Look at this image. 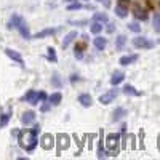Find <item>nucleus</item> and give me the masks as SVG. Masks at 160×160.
Wrapping results in <instances>:
<instances>
[{
  "label": "nucleus",
  "mask_w": 160,
  "mask_h": 160,
  "mask_svg": "<svg viewBox=\"0 0 160 160\" xmlns=\"http://www.w3.org/2000/svg\"><path fill=\"white\" fill-rule=\"evenodd\" d=\"M39 131H40V126H34L31 131H26V135L19 139L21 146L26 150H32L37 146V135H39Z\"/></svg>",
  "instance_id": "1"
},
{
  "label": "nucleus",
  "mask_w": 160,
  "mask_h": 160,
  "mask_svg": "<svg viewBox=\"0 0 160 160\" xmlns=\"http://www.w3.org/2000/svg\"><path fill=\"white\" fill-rule=\"evenodd\" d=\"M8 27H15V29H18L21 32V35L24 37V39H31V32H29V27H27V24L24 22V19H22L21 16L18 15H13V18L10 19V24H8Z\"/></svg>",
  "instance_id": "2"
},
{
  "label": "nucleus",
  "mask_w": 160,
  "mask_h": 160,
  "mask_svg": "<svg viewBox=\"0 0 160 160\" xmlns=\"http://www.w3.org/2000/svg\"><path fill=\"white\" fill-rule=\"evenodd\" d=\"M22 99L27 101L29 104H34L35 106V104H39V101H45L46 99V95H45L43 91L37 93L35 90H29L24 96H22Z\"/></svg>",
  "instance_id": "3"
},
{
  "label": "nucleus",
  "mask_w": 160,
  "mask_h": 160,
  "mask_svg": "<svg viewBox=\"0 0 160 160\" xmlns=\"http://www.w3.org/2000/svg\"><path fill=\"white\" fill-rule=\"evenodd\" d=\"M133 45L136 48H141V50L154 48V42H150L147 37H136V39H133Z\"/></svg>",
  "instance_id": "4"
},
{
  "label": "nucleus",
  "mask_w": 160,
  "mask_h": 160,
  "mask_svg": "<svg viewBox=\"0 0 160 160\" xmlns=\"http://www.w3.org/2000/svg\"><path fill=\"white\" fill-rule=\"evenodd\" d=\"M119 138H120V136L117 135V133L107 136V143H106V146H107V149H109L111 155H117V144H119Z\"/></svg>",
  "instance_id": "5"
},
{
  "label": "nucleus",
  "mask_w": 160,
  "mask_h": 160,
  "mask_svg": "<svg viewBox=\"0 0 160 160\" xmlns=\"http://www.w3.org/2000/svg\"><path fill=\"white\" fill-rule=\"evenodd\" d=\"M117 95H119V90H117V88L115 90H111V91H107V93L99 96V102L101 104H111V102L117 98Z\"/></svg>",
  "instance_id": "6"
},
{
  "label": "nucleus",
  "mask_w": 160,
  "mask_h": 160,
  "mask_svg": "<svg viewBox=\"0 0 160 160\" xmlns=\"http://www.w3.org/2000/svg\"><path fill=\"white\" fill-rule=\"evenodd\" d=\"M5 53L10 56V58L13 59V61H16L18 64H21V66H24L22 63H24V61H22V58H21V55L18 53V51H15V50H11V48H5Z\"/></svg>",
  "instance_id": "7"
},
{
  "label": "nucleus",
  "mask_w": 160,
  "mask_h": 160,
  "mask_svg": "<svg viewBox=\"0 0 160 160\" xmlns=\"http://www.w3.org/2000/svg\"><path fill=\"white\" fill-rule=\"evenodd\" d=\"M35 120V114L32 111H27V112H24L22 114V117H21V122L24 125H29V123H32V122Z\"/></svg>",
  "instance_id": "8"
},
{
  "label": "nucleus",
  "mask_w": 160,
  "mask_h": 160,
  "mask_svg": "<svg viewBox=\"0 0 160 160\" xmlns=\"http://www.w3.org/2000/svg\"><path fill=\"white\" fill-rule=\"evenodd\" d=\"M125 79V74L122 72V70H115L114 74H112V79H111V83L112 85H119L122 80Z\"/></svg>",
  "instance_id": "9"
},
{
  "label": "nucleus",
  "mask_w": 160,
  "mask_h": 160,
  "mask_svg": "<svg viewBox=\"0 0 160 160\" xmlns=\"http://www.w3.org/2000/svg\"><path fill=\"white\" fill-rule=\"evenodd\" d=\"M135 61H138V55H130V56H122L119 63L122 66H128V64H133Z\"/></svg>",
  "instance_id": "10"
},
{
  "label": "nucleus",
  "mask_w": 160,
  "mask_h": 160,
  "mask_svg": "<svg viewBox=\"0 0 160 160\" xmlns=\"http://www.w3.org/2000/svg\"><path fill=\"white\" fill-rule=\"evenodd\" d=\"M93 43H95V46H96L99 51H102V50L106 48V45H107V40L104 39V37H99V35H98V37H95Z\"/></svg>",
  "instance_id": "11"
},
{
  "label": "nucleus",
  "mask_w": 160,
  "mask_h": 160,
  "mask_svg": "<svg viewBox=\"0 0 160 160\" xmlns=\"http://www.w3.org/2000/svg\"><path fill=\"white\" fill-rule=\"evenodd\" d=\"M123 115H126V109L125 107H117V109L114 111V114H112V120L117 122V120L123 119Z\"/></svg>",
  "instance_id": "12"
},
{
  "label": "nucleus",
  "mask_w": 160,
  "mask_h": 160,
  "mask_svg": "<svg viewBox=\"0 0 160 160\" xmlns=\"http://www.w3.org/2000/svg\"><path fill=\"white\" fill-rule=\"evenodd\" d=\"M79 102H80L83 107H90V106H91V96L87 95V93H83V95L79 96Z\"/></svg>",
  "instance_id": "13"
},
{
  "label": "nucleus",
  "mask_w": 160,
  "mask_h": 160,
  "mask_svg": "<svg viewBox=\"0 0 160 160\" xmlns=\"http://www.w3.org/2000/svg\"><path fill=\"white\" fill-rule=\"evenodd\" d=\"M42 147L43 149H51V146H53V136L51 135H45L43 138H42Z\"/></svg>",
  "instance_id": "14"
},
{
  "label": "nucleus",
  "mask_w": 160,
  "mask_h": 160,
  "mask_svg": "<svg viewBox=\"0 0 160 160\" xmlns=\"http://www.w3.org/2000/svg\"><path fill=\"white\" fill-rule=\"evenodd\" d=\"M75 37H77V32H75V31L69 32V34L64 37V40H63V48H67V46H69V43H70V42H72V40L75 39Z\"/></svg>",
  "instance_id": "15"
},
{
  "label": "nucleus",
  "mask_w": 160,
  "mask_h": 160,
  "mask_svg": "<svg viewBox=\"0 0 160 160\" xmlns=\"http://www.w3.org/2000/svg\"><path fill=\"white\" fill-rule=\"evenodd\" d=\"M133 13H135V16L138 18V19H147V13H146L144 10H141L139 8V5H135V10H133Z\"/></svg>",
  "instance_id": "16"
},
{
  "label": "nucleus",
  "mask_w": 160,
  "mask_h": 160,
  "mask_svg": "<svg viewBox=\"0 0 160 160\" xmlns=\"http://www.w3.org/2000/svg\"><path fill=\"white\" fill-rule=\"evenodd\" d=\"M123 93H125V95H130V96H139L141 95V93L136 91V88L131 87V85H125L123 87Z\"/></svg>",
  "instance_id": "17"
},
{
  "label": "nucleus",
  "mask_w": 160,
  "mask_h": 160,
  "mask_svg": "<svg viewBox=\"0 0 160 160\" xmlns=\"http://www.w3.org/2000/svg\"><path fill=\"white\" fill-rule=\"evenodd\" d=\"M115 13H117V16H119V18H125L126 15H128V10H126L123 5H117L115 7Z\"/></svg>",
  "instance_id": "18"
},
{
  "label": "nucleus",
  "mask_w": 160,
  "mask_h": 160,
  "mask_svg": "<svg viewBox=\"0 0 160 160\" xmlns=\"http://www.w3.org/2000/svg\"><path fill=\"white\" fill-rule=\"evenodd\" d=\"M58 138H59V144H61L59 150L63 149V147H64V149L67 147V146H69V136H67V135H59Z\"/></svg>",
  "instance_id": "19"
},
{
  "label": "nucleus",
  "mask_w": 160,
  "mask_h": 160,
  "mask_svg": "<svg viewBox=\"0 0 160 160\" xmlns=\"http://www.w3.org/2000/svg\"><path fill=\"white\" fill-rule=\"evenodd\" d=\"M93 19L98 21V22H101V24H102V22H107V21H109V18H107L106 13H96V15L93 16Z\"/></svg>",
  "instance_id": "20"
},
{
  "label": "nucleus",
  "mask_w": 160,
  "mask_h": 160,
  "mask_svg": "<svg viewBox=\"0 0 160 160\" xmlns=\"http://www.w3.org/2000/svg\"><path fill=\"white\" fill-rule=\"evenodd\" d=\"M61 93H53V95L50 96V104H53V106H58L59 102H61Z\"/></svg>",
  "instance_id": "21"
},
{
  "label": "nucleus",
  "mask_w": 160,
  "mask_h": 160,
  "mask_svg": "<svg viewBox=\"0 0 160 160\" xmlns=\"http://www.w3.org/2000/svg\"><path fill=\"white\" fill-rule=\"evenodd\" d=\"M90 31L93 32V34H99V32L102 31V24H101V22H98V21H95V22L91 24Z\"/></svg>",
  "instance_id": "22"
},
{
  "label": "nucleus",
  "mask_w": 160,
  "mask_h": 160,
  "mask_svg": "<svg viewBox=\"0 0 160 160\" xmlns=\"http://www.w3.org/2000/svg\"><path fill=\"white\" fill-rule=\"evenodd\" d=\"M10 117H11L10 111H8V112H3V114H2V119H0V126H7L8 120H10Z\"/></svg>",
  "instance_id": "23"
},
{
  "label": "nucleus",
  "mask_w": 160,
  "mask_h": 160,
  "mask_svg": "<svg viewBox=\"0 0 160 160\" xmlns=\"http://www.w3.org/2000/svg\"><path fill=\"white\" fill-rule=\"evenodd\" d=\"M125 42H126V37L125 35H119V37H117V42H115V48L122 50V46L125 45Z\"/></svg>",
  "instance_id": "24"
},
{
  "label": "nucleus",
  "mask_w": 160,
  "mask_h": 160,
  "mask_svg": "<svg viewBox=\"0 0 160 160\" xmlns=\"http://www.w3.org/2000/svg\"><path fill=\"white\" fill-rule=\"evenodd\" d=\"M56 29H45V31H42L39 32V34L35 35V39H42V37H45V35H50V34H55Z\"/></svg>",
  "instance_id": "25"
},
{
  "label": "nucleus",
  "mask_w": 160,
  "mask_h": 160,
  "mask_svg": "<svg viewBox=\"0 0 160 160\" xmlns=\"http://www.w3.org/2000/svg\"><path fill=\"white\" fill-rule=\"evenodd\" d=\"M154 29L160 32V15H154Z\"/></svg>",
  "instance_id": "26"
},
{
  "label": "nucleus",
  "mask_w": 160,
  "mask_h": 160,
  "mask_svg": "<svg viewBox=\"0 0 160 160\" xmlns=\"http://www.w3.org/2000/svg\"><path fill=\"white\" fill-rule=\"evenodd\" d=\"M128 29L133 31V32H139V31H141V26L138 24V22H130V24H128Z\"/></svg>",
  "instance_id": "27"
},
{
  "label": "nucleus",
  "mask_w": 160,
  "mask_h": 160,
  "mask_svg": "<svg viewBox=\"0 0 160 160\" xmlns=\"http://www.w3.org/2000/svg\"><path fill=\"white\" fill-rule=\"evenodd\" d=\"M50 61H53V63H56V53H55V50L53 48H48V56H46Z\"/></svg>",
  "instance_id": "28"
},
{
  "label": "nucleus",
  "mask_w": 160,
  "mask_h": 160,
  "mask_svg": "<svg viewBox=\"0 0 160 160\" xmlns=\"http://www.w3.org/2000/svg\"><path fill=\"white\" fill-rule=\"evenodd\" d=\"M51 80H53V85H55V87H58V88L61 87V80H59V77H58V74H55Z\"/></svg>",
  "instance_id": "29"
},
{
  "label": "nucleus",
  "mask_w": 160,
  "mask_h": 160,
  "mask_svg": "<svg viewBox=\"0 0 160 160\" xmlns=\"http://www.w3.org/2000/svg\"><path fill=\"white\" fill-rule=\"evenodd\" d=\"M80 8H82L80 3H70V5H67V10H80Z\"/></svg>",
  "instance_id": "30"
},
{
  "label": "nucleus",
  "mask_w": 160,
  "mask_h": 160,
  "mask_svg": "<svg viewBox=\"0 0 160 160\" xmlns=\"http://www.w3.org/2000/svg\"><path fill=\"white\" fill-rule=\"evenodd\" d=\"M107 32H114V24H107Z\"/></svg>",
  "instance_id": "31"
},
{
  "label": "nucleus",
  "mask_w": 160,
  "mask_h": 160,
  "mask_svg": "<svg viewBox=\"0 0 160 160\" xmlns=\"http://www.w3.org/2000/svg\"><path fill=\"white\" fill-rule=\"evenodd\" d=\"M75 80H79V75H75V74H74V75H72V77H70V82H72V83H74V82H75Z\"/></svg>",
  "instance_id": "32"
},
{
  "label": "nucleus",
  "mask_w": 160,
  "mask_h": 160,
  "mask_svg": "<svg viewBox=\"0 0 160 160\" xmlns=\"http://www.w3.org/2000/svg\"><path fill=\"white\" fill-rule=\"evenodd\" d=\"M126 3H130V0H120L119 5H126Z\"/></svg>",
  "instance_id": "33"
},
{
  "label": "nucleus",
  "mask_w": 160,
  "mask_h": 160,
  "mask_svg": "<svg viewBox=\"0 0 160 160\" xmlns=\"http://www.w3.org/2000/svg\"><path fill=\"white\" fill-rule=\"evenodd\" d=\"M98 2H102V0H98Z\"/></svg>",
  "instance_id": "34"
},
{
  "label": "nucleus",
  "mask_w": 160,
  "mask_h": 160,
  "mask_svg": "<svg viewBox=\"0 0 160 160\" xmlns=\"http://www.w3.org/2000/svg\"><path fill=\"white\" fill-rule=\"evenodd\" d=\"M159 43H160V39H159Z\"/></svg>",
  "instance_id": "35"
}]
</instances>
